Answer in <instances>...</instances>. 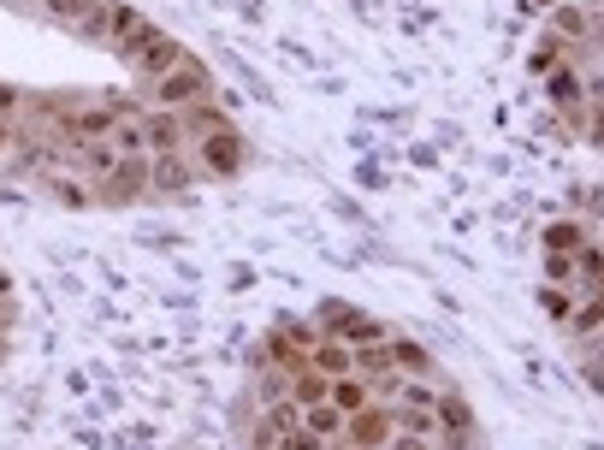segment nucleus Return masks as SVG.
<instances>
[{"mask_svg":"<svg viewBox=\"0 0 604 450\" xmlns=\"http://www.w3.org/2000/svg\"><path fill=\"white\" fill-rule=\"evenodd\" d=\"M119 12H125V0H95L90 19L78 24V36L83 42H113V31H119Z\"/></svg>","mask_w":604,"mask_h":450,"instance_id":"dca6fc26","label":"nucleus"},{"mask_svg":"<svg viewBox=\"0 0 604 450\" xmlns=\"http://www.w3.org/2000/svg\"><path fill=\"white\" fill-rule=\"evenodd\" d=\"M261 356H267V361H273V368H285V373H297V368H308V350H303V344H297V338H290V332H285V326H273V332H267V338H261Z\"/></svg>","mask_w":604,"mask_h":450,"instance_id":"f8f14e48","label":"nucleus"},{"mask_svg":"<svg viewBox=\"0 0 604 450\" xmlns=\"http://www.w3.org/2000/svg\"><path fill=\"white\" fill-rule=\"evenodd\" d=\"M273 450H332L327 439H315L308 427H297V432H278V445Z\"/></svg>","mask_w":604,"mask_h":450,"instance_id":"c756f323","label":"nucleus"},{"mask_svg":"<svg viewBox=\"0 0 604 450\" xmlns=\"http://www.w3.org/2000/svg\"><path fill=\"white\" fill-rule=\"evenodd\" d=\"M386 450H438V439H426V432H391Z\"/></svg>","mask_w":604,"mask_h":450,"instance_id":"f704fd0d","label":"nucleus"},{"mask_svg":"<svg viewBox=\"0 0 604 450\" xmlns=\"http://www.w3.org/2000/svg\"><path fill=\"white\" fill-rule=\"evenodd\" d=\"M586 142L604 149V95H593V113H586Z\"/></svg>","mask_w":604,"mask_h":450,"instance_id":"72a5a7b5","label":"nucleus"},{"mask_svg":"<svg viewBox=\"0 0 604 450\" xmlns=\"http://www.w3.org/2000/svg\"><path fill=\"white\" fill-rule=\"evenodd\" d=\"M551 101L557 107H581V78L574 71H551Z\"/></svg>","mask_w":604,"mask_h":450,"instance_id":"c85d7f7f","label":"nucleus"},{"mask_svg":"<svg viewBox=\"0 0 604 450\" xmlns=\"http://www.w3.org/2000/svg\"><path fill=\"white\" fill-rule=\"evenodd\" d=\"M179 60H184V42H179V36H167V31H155V36H149V48H143L137 60H130V78H137L143 90H155V83L167 78V71L179 66Z\"/></svg>","mask_w":604,"mask_h":450,"instance_id":"6e6552de","label":"nucleus"},{"mask_svg":"<svg viewBox=\"0 0 604 450\" xmlns=\"http://www.w3.org/2000/svg\"><path fill=\"white\" fill-rule=\"evenodd\" d=\"M586 385H593V391H604V344H599L593 356H586Z\"/></svg>","mask_w":604,"mask_h":450,"instance_id":"58836bf2","label":"nucleus"},{"mask_svg":"<svg viewBox=\"0 0 604 450\" xmlns=\"http://www.w3.org/2000/svg\"><path fill=\"white\" fill-rule=\"evenodd\" d=\"M557 48H563V36L539 42V48H534V60H527V66H534V71H557Z\"/></svg>","mask_w":604,"mask_h":450,"instance_id":"473e14b6","label":"nucleus"},{"mask_svg":"<svg viewBox=\"0 0 604 450\" xmlns=\"http://www.w3.org/2000/svg\"><path fill=\"white\" fill-rule=\"evenodd\" d=\"M42 178V191H48L60 208H95V184H78L71 172H60V166H48V172H36Z\"/></svg>","mask_w":604,"mask_h":450,"instance_id":"9d476101","label":"nucleus"},{"mask_svg":"<svg viewBox=\"0 0 604 450\" xmlns=\"http://www.w3.org/2000/svg\"><path fill=\"white\" fill-rule=\"evenodd\" d=\"M327 338H338V344H350V350H362V344H386L391 332H386V321H374V314H362V309H338V302H327Z\"/></svg>","mask_w":604,"mask_h":450,"instance_id":"0eeeda50","label":"nucleus"},{"mask_svg":"<svg viewBox=\"0 0 604 450\" xmlns=\"http://www.w3.org/2000/svg\"><path fill=\"white\" fill-rule=\"evenodd\" d=\"M155 107H172V113H184V107H196V101H208L214 95V71L208 60H196V54H184L179 66L167 71V78L155 83Z\"/></svg>","mask_w":604,"mask_h":450,"instance_id":"f257e3e1","label":"nucleus"},{"mask_svg":"<svg viewBox=\"0 0 604 450\" xmlns=\"http://www.w3.org/2000/svg\"><path fill=\"white\" fill-rule=\"evenodd\" d=\"M391 368L409 373V380H426L433 373V350H421L415 338H391Z\"/></svg>","mask_w":604,"mask_h":450,"instance_id":"f3484780","label":"nucleus"},{"mask_svg":"<svg viewBox=\"0 0 604 450\" xmlns=\"http://www.w3.org/2000/svg\"><path fill=\"white\" fill-rule=\"evenodd\" d=\"M190 149H196V172H202V178H238L243 161H249L243 130H226V137H202V142H190Z\"/></svg>","mask_w":604,"mask_h":450,"instance_id":"7ed1b4c3","label":"nucleus"},{"mask_svg":"<svg viewBox=\"0 0 604 450\" xmlns=\"http://www.w3.org/2000/svg\"><path fill=\"white\" fill-rule=\"evenodd\" d=\"M438 450H468L480 439V420H475V409H468V397L463 391H438Z\"/></svg>","mask_w":604,"mask_h":450,"instance_id":"39448f33","label":"nucleus"},{"mask_svg":"<svg viewBox=\"0 0 604 450\" xmlns=\"http://www.w3.org/2000/svg\"><path fill=\"white\" fill-rule=\"evenodd\" d=\"M586 31V7H557V36H581Z\"/></svg>","mask_w":604,"mask_h":450,"instance_id":"7c9ffc66","label":"nucleus"},{"mask_svg":"<svg viewBox=\"0 0 604 450\" xmlns=\"http://www.w3.org/2000/svg\"><path fill=\"white\" fill-rule=\"evenodd\" d=\"M332 403H338L344 415L367 409V403H374V380H362V373H344V380H332Z\"/></svg>","mask_w":604,"mask_h":450,"instance_id":"aec40b11","label":"nucleus"},{"mask_svg":"<svg viewBox=\"0 0 604 450\" xmlns=\"http://www.w3.org/2000/svg\"><path fill=\"white\" fill-rule=\"evenodd\" d=\"M599 7H604V0H599Z\"/></svg>","mask_w":604,"mask_h":450,"instance_id":"a18cd8bd","label":"nucleus"},{"mask_svg":"<svg viewBox=\"0 0 604 450\" xmlns=\"http://www.w3.org/2000/svg\"><path fill=\"white\" fill-rule=\"evenodd\" d=\"M308 361H315L327 380H344V373H356V350H350V344H338V338H320L315 350H308Z\"/></svg>","mask_w":604,"mask_h":450,"instance_id":"4468645a","label":"nucleus"},{"mask_svg":"<svg viewBox=\"0 0 604 450\" xmlns=\"http://www.w3.org/2000/svg\"><path fill=\"white\" fill-rule=\"evenodd\" d=\"M255 385H261V403L290 397V373H285V368H261V373H255Z\"/></svg>","mask_w":604,"mask_h":450,"instance_id":"cd10ccee","label":"nucleus"},{"mask_svg":"<svg viewBox=\"0 0 604 450\" xmlns=\"http://www.w3.org/2000/svg\"><path fill=\"white\" fill-rule=\"evenodd\" d=\"M539 302H545V314H557V321H569V314H574V309H569V297H563V290H545V297H539Z\"/></svg>","mask_w":604,"mask_h":450,"instance_id":"4c0bfd02","label":"nucleus"},{"mask_svg":"<svg viewBox=\"0 0 604 450\" xmlns=\"http://www.w3.org/2000/svg\"><path fill=\"white\" fill-rule=\"evenodd\" d=\"M184 130H190V142H202V137H226V130H238V125H231L226 107L196 101V107H184Z\"/></svg>","mask_w":604,"mask_h":450,"instance_id":"9b49d317","label":"nucleus"},{"mask_svg":"<svg viewBox=\"0 0 604 450\" xmlns=\"http://www.w3.org/2000/svg\"><path fill=\"white\" fill-rule=\"evenodd\" d=\"M338 450H350V445H338Z\"/></svg>","mask_w":604,"mask_h":450,"instance_id":"c03bdc74","label":"nucleus"},{"mask_svg":"<svg viewBox=\"0 0 604 450\" xmlns=\"http://www.w3.org/2000/svg\"><path fill=\"white\" fill-rule=\"evenodd\" d=\"M563 326L574 332V338H586V332H599V326H604V297H586V302H581V309L569 314Z\"/></svg>","mask_w":604,"mask_h":450,"instance_id":"bb28decb","label":"nucleus"},{"mask_svg":"<svg viewBox=\"0 0 604 450\" xmlns=\"http://www.w3.org/2000/svg\"><path fill=\"white\" fill-rule=\"evenodd\" d=\"M285 332H290V338L303 344V350H315V344L327 338V332H315V326H308V321H285Z\"/></svg>","mask_w":604,"mask_h":450,"instance_id":"e433bc0d","label":"nucleus"},{"mask_svg":"<svg viewBox=\"0 0 604 450\" xmlns=\"http://www.w3.org/2000/svg\"><path fill=\"white\" fill-rule=\"evenodd\" d=\"M574 250H586L581 220H557V226H545V255H574Z\"/></svg>","mask_w":604,"mask_h":450,"instance_id":"412c9836","label":"nucleus"},{"mask_svg":"<svg viewBox=\"0 0 604 450\" xmlns=\"http://www.w3.org/2000/svg\"><path fill=\"white\" fill-rule=\"evenodd\" d=\"M344 409H338V403L327 397V403H308V409H303V427L308 432H315V439H327V445H338V439H344Z\"/></svg>","mask_w":604,"mask_h":450,"instance_id":"2eb2a0df","label":"nucleus"},{"mask_svg":"<svg viewBox=\"0 0 604 450\" xmlns=\"http://www.w3.org/2000/svg\"><path fill=\"white\" fill-rule=\"evenodd\" d=\"M290 397H297L303 409H308V403H327V397H332V380L315 368V361H308V368H297V373H290Z\"/></svg>","mask_w":604,"mask_h":450,"instance_id":"6ab92c4d","label":"nucleus"},{"mask_svg":"<svg viewBox=\"0 0 604 450\" xmlns=\"http://www.w3.org/2000/svg\"><path fill=\"white\" fill-rule=\"evenodd\" d=\"M113 149H119V161H130V154H149V130H143V113L119 119V130H113Z\"/></svg>","mask_w":604,"mask_h":450,"instance_id":"4be33fe9","label":"nucleus"},{"mask_svg":"<svg viewBox=\"0 0 604 450\" xmlns=\"http://www.w3.org/2000/svg\"><path fill=\"white\" fill-rule=\"evenodd\" d=\"M143 196H155V154H130L107 178H95L101 208H130V201H143Z\"/></svg>","mask_w":604,"mask_h":450,"instance_id":"f03ea898","label":"nucleus"},{"mask_svg":"<svg viewBox=\"0 0 604 450\" xmlns=\"http://www.w3.org/2000/svg\"><path fill=\"white\" fill-rule=\"evenodd\" d=\"M261 415H267L273 432H297V427H303V403H297V397H278V403H267Z\"/></svg>","mask_w":604,"mask_h":450,"instance_id":"a878e982","label":"nucleus"},{"mask_svg":"<svg viewBox=\"0 0 604 450\" xmlns=\"http://www.w3.org/2000/svg\"><path fill=\"white\" fill-rule=\"evenodd\" d=\"M7 350H12V321H7V309H0V361H7Z\"/></svg>","mask_w":604,"mask_h":450,"instance_id":"a19ab883","label":"nucleus"},{"mask_svg":"<svg viewBox=\"0 0 604 450\" xmlns=\"http://www.w3.org/2000/svg\"><path fill=\"white\" fill-rule=\"evenodd\" d=\"M119 119H130V101H90V107H71V142H113Z\"/></svg>","mask_w":604,"mask_h":450,"instance_id":"423d86ee","label":"nucleus"},{"mask_svg":"<svg viewBox=\"0 0 604 450\" xmlns=\"http://www.w3.org/2000/svg\"><path fill=\"white\" fill-rule=\"evenodd\" d=\"M90 7H95V0H42V19H54V24H66V31H78V24L90 19Z\"/></svg>","mask_w":604,"mask_h":450,"instance_id":"b1692460","label":"nucleus"},{"mask_svg":"<svg viewBox=\"0 0 604 450\" xmlns=\"http://www.w3.org/2000/svg\"><path fill=\"white\" fill-rule=\"evenodd\" d=\"M545 279H551V285H569V279H574V255H545Z\"/></svg>","mask_w":604,"mask_h":450,"instance_id":"2f4dec72","label":"nucleus"},{"mask_svg":"<svg viewBox=\"0 0 604 450\" xmlns=\"http://www.w3.org/2000/svg\"><path fill=\"white\" fill-rule=\"evenodd\" d=\"M527 7H557V0H527Z\"/></svg>","mask_w":604,"mask_h":450,"instance_id":"37998d69","label":"nucleus"},{"mask_svg":"<svg viewBox=\"0 0 604 450\" xmlns=\"http://www.w3.org/2000/svg\"><path fill=\"white\" fill-rule=\"evenodd\" d=\"M12 142H19V125H12V119H0V154H12Z\"/></svg>","mask_w":604,"mask_h":450,"instance_id":"ea45409f","label":"nucleus"},{"mask_svg":"<svg viewBox=\"0 0 604 450\" xmlns=\"http://www.w3.org/2000/svg\"><path fill=\"white\" fill-rule=\"evenodd\" d=\"M7 297H12V273L0 267V302H7Z\"/></svg>","mask_w":604,"mask_h":450,"instance_id":"79ce46f5","label":"nucleus"},{"mask_svg":"<svg viewBox=\"0 0 604 450\" xmlns=\"http://www.w3.org/2000/svg\"><path fill=\"white\" fill-rule=\"evenodd\" d=\"M356 373H362V380H386V373H397L391 368V338L386 344H362V350H356Z\"/></svg>","mask_w":604,"mask_h":450,"instance_id":"5701e85b","label":"nucleus"},{"mask_svg":"<svg viewBox=\"0 0 604 450\" xmlns=\"http://www.w3.org/2000/svg\"><path fill=\"white\" fill-rule=\"evenodd\" d=\"M190 178H196V166L184 154H155V196H179L190 191Z\"/></svg>","mask_w":604,"mask_h":450,"instance_id":"ddd939ff","label":"nucleus"},{"mask_svg":"<svg viewBox=\"0 0 604 450\" xmlns=\"http://www.w3.org/2000/svg\"><path fill=\"white\" fill-rule=\"evenodd\" d=\"M66 154H71L83 172H95V178H107V172L119 166V149H113V142H71Z\"/></svg>","mask_w":604,"mask_h":450,"instance_id":"a211bd4d","label":"nucleus"},{"mask_svg":"<svg viewBox=\"0 0 604 450\" xmlns=\"http://www.w3.org/2000/svg\"><path fill=\"white\" fill-rule=\"evenodd\" d=\"M143 130H149V154H184V142H190L184 113H172V107H149Z\"/></svg>","mask_w":604,"mask_h":450,"instance_id":"1a4fd4ad","label":"nucleus"},{"mask_svg":"<svg viewBox=\"0 0 604 450\" xmlns=\"http://www.w3.org/2000/svg\"><path fill=\"white\" fill-rule=\"evenodd\" d=\"M391 432H397V409L374 397L367 409H356V415L344 420V439H338V445H350V450H386Z\"/></svg>","mask_w":604,"mask_h":450,"instance_id":"20e7f679","label":"nucleus"},{"mask_svg":"<svg viewBox=\"0 0 604 450\" xmlns=\"http://www.w3.org/2000/svg\"><path fill=\"white\" fill-rule=\"evenodd\" d=\"M12 113H24V90L19 83H0V119H12Z\"/></svg>","mask_w":604,"mask_h":450,"instance_id":"c9c22d12","label":"nucleus"},{"mask_svg":"<svg viewBox=\"0 0 604 450\" xmlns=\"http://www.w3.org/2000/svg\"><path fill=\"white\" fill-rule=\"evenodd\" d=\"M391 403H403V409H438V391L426 385V380H409V373H403V380H397V397H391Z\"/></svg>","mask_w":604,"mask_h":450,"instance_id":"393cba45","label":"nucleus"}]
</instances>
